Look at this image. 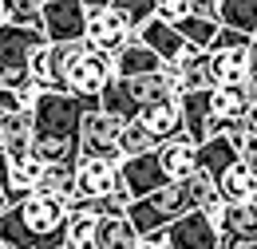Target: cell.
<instances>
[{
	"label": "cell",
	"instance_id": "17",
	"mask_svg": "<svg viewBox=\"0 0 257 249\" xmlns=\"http://www.w3.org/2000/svg\"><path fill=\"white\" fill-rule=\"evenodd\" d=\"M139 40H143V44H151V48L162 56V63H174L186 48H190V40L174 28L170 20H162V16H151V20L139 28Z\"/></svg>",
	"mask_w": 257,
	"mask_h": 249
},
{
	"label": "cell",
	"instance_id": "11",
	"mask_svg": "<svg viewBox=\"0 0 257 249\" xmlns=\"http://www.w3.org/2000/svg\"><path fill=\"white\" fill-rule=\"evenodd\" d=\"M166 245L170 249H222L218 245V225L206 210H186L182 218L166 225Z\"/></svg>",
	"mask_w": 257,
	"mask_h": 249
},
{
	"label": "cell",
	"instance_id": "44",
	"mask_svg": "<svg viewBox=\"0 0 257 249\" xmlns=\"http://www.w3.org/2000/svg\"><path fill=\"white\" fill-rule=\"evenodd\" d=\"M186 8H190V0H186Z\"/></svg>",
	"mask_w": 257,
	"mask_h": 249
},
{
	"label": "cell",
	"instance_id": "6",
	"mask_svg": "<svg viewBox=\"0 0 257 249\" xmlns=\"http://www.w3.org/2000/svg\"><path fill=\"white\" fill-rule=\"evenodd\" d=\"M210 71L214 83H245L253 71V36L222 24L210 44Z\"/></svg>",
	"mask_w": 257,
	"mask_h": 249
},
{
	"label": "cell",
	"instance_id": "42",
	"mask_svg": "<svg viewBox=\"0 0 257 249\" xmlns=\"http://www.w3.org/2000/svg\"><path fill=\"white\" fill-rule=\"evenodd\" d=\"M249 202H253V206H257V190H253V198H249Z\"/></svg>",
	"mask_w": 257,
	"mask_h": 249
},
{
	"label": "cell",
	"instance_id": "1",
	"mask_svg": "<svg viewBox=\"0 0 257 249\" xmlns=\"http://www.w3.org/2000/svg\"><path fill=\"white\" fill-rule=\"evenodd\" d=\"M67 198L32 190L0 210V249H64L67 245Z\"/></svg>",
	"mask_w": 257,
	"mask_h": 249
},
{
	"label": "cell",
	"instance_id": "25",
	"mask_svg": "<svg viewBox=\"0 0 257 249\" xmlns=\"http://www.w3.org/2000/svg\"><path fill=\"white\" fill-rule=\"evenodd\" d=\"M233 158H241V151H237V143H233V139H225V135H210V139H202V143H198V166H202V170H210L214 178L222 174Z\"/></svg>",
	"mask_w": 257,
	"mask_h": 249
},
{
	"label": "cell",
	"instance_id": "5",
	"mask_svg": "<svg viewBox=\"0 0 257 249\" xmlns=\"http://www.w3.org/2000/svg\"><path fill=\"white\" fill-rule=\"evenodd\" d=\"M40 44H48L44 28H28V24H0V87H24L32 79L28 60Z\"/></svg>",
	"mask_w": 257,
	"mask_h": 249
},
{
	"label": "cell",
	"instance_id": "22",
	"mask_svg": "<svg viewBox=\"0 0 257 249\" xmlns=\"http://www.w3.org/2000/svg\"><path fill=\"white\" fill-rule=\"evenodd\" d=\"M135 119H143V123L151 127V135L155 139H170V135H178V131H186V123H182V103H178V95H166V99H159V103H151L147 111H139Z\"/></svg>",
	"mask_w": 257,
	"mask_h": 249
},
{
	"label": "cell",
	"instance_id": "23",
	"mask_svg": "<svg viewBox=\"0 0 257 249\" xmlns=\"http://www.w3.org/2000/svg\"><path fill=\"white\" fill-rule=\"evenodd\" d=\"M178 103H182V123H186V135L190 139H210V119H214V111H210V87H202V91H182L178 95Z\"/></svg>",
	"mask_w": 257,
	"mask_h": 249
},
{
	"label": "cell",
	"instance_id": "13",
	"mask_svg": "<svg viewBox=\"0 0 257 249\" xmlns=\"http://www.w3.org/2000/svg\"><path fill=\"white\" fill-rule=\"evenodd\" d=\"M135 28L127 24V16L115 8V4H103V8H87V44L91 48H103V52H115L123 48Z\"/></svg>",
	"mask_w": 257,
	"mask_h": 249
},
{
	"label": "cell",
	"instance_id": "21",
	"mask_svg": "<svg viewBox=\"0 0 257 249\" xmlns=\"http://www.w3.org/2000/svg\"><path fill=\"white\" fill-rule=\"evenodd\" d=\"M91 249H139V229L127 214H99Z\"/></svg>",
	"mask_w": 257,
	"mask_h": 249
},
{
	"label": "cell",
	"instance_id": "27",
	"mask_svg": "<svg viewBox=\"0 0 257 249\" xmlns=\"http://www.w3.org/2000/svg\"><path fill=\"white\" fill-rule=\"evenodd\" d=\"M210 111L214 115H245L249 111V99L241 83H214L210 87Z\"/></svg>",
	"mask_w": 257,
	"mask_h": 249
},
{
	"label": "cell",
	"instance_id": "41",
	"mask_svg": "<svg viewBox=\"0 0 257 249\" xmlns=\"http://www.w3.org/2000/svg\"><path fill=\"white\" fill-rule=\"evenodd\" d=\"M249 115H253V127H257V107H249Z\"/></svg>",
	"mask_w": 257,
	"mask_h": 249
},
{
	"label": "cell",
	"instance_id": "32",
	"mask_svg": "<svg viewBox=\"0 0 257 249\" xmlns=\"http://www.w3.org/2000/svg\"><path fill=\"white\" fill-rule=\"evenodd\" d=\"M44 4H48V0H4V16H8L12 24L40 28V20H44Z\"/></svg>",
	"mask_w": 257,
	"mask_h": 249
},
{
	"label": "cell",
	"instance_id": "30",
	"mask_svg": "<svg viewBox=\"0 0 257 249\" xmlns=\"http://www.w3.org/2000/svg\"><path fill=\"white\" fill-rule=\"evenodd\" d=\"M95 225H99L95 210H71V214H67V245L64 249H91Z\"/></svg>",
	"mask_w": 257,
	"mask_h": 249
},
{
	"label": "cell",
	"instance_id": "31",
	"mask_svg": "<svg viewBox=\"0 0 257 249\" xmlns=\"http://www.w3.org/2000/svg\"><path fill=\"white\" fill-rule=\"evenodd\" d=\"M36 190L71 198L75 194V162H44V174H40V186Z\"/></svg>",
	"mask_w": 257,
	"mask_h": 249
},
{
	"label": "cell",
	"instance_id": "28",
	"mask_svg": "<svg viewBox=\"0 0 257 249\" xmlns=\"http://www.w3.org/2000/svg\"><path fill=\"white\" fill-rule=\"evenodd\" d=\"M174 28L182 32V36L190 40L194 48H210L222 24H218V20H210V16H198V12H190V8H186V12H182V16L174 20Z\"/></svg>",
	"mask_w": 257,
	"mask_h": 249
},
{
	"label": "cell",
	"instance_id": "12",
	"mask_svg": "<svg viewBox=\"0 0 257 249\" xmlns=\"http://www.w3.org/2000/svg\"><path fill=\"white\" fill-rule=\"evenodd\" d=\"M119 186V158L107 155H79L75 158V194L103 198Z\"/></svg>",
	"mask_w": 257,
	"mask_h": 249
},
{
	"label": "cell",
	"instance_id": "37",
	"mask_svg": "<svg viewBox=\"0 0 257 249\" xmlns=\"http://www.w3.org/2000/svg\"><path fill=\"white\" fill-rule=\"evenodd\" d=\"M87 8H103V4H111V0H83Z\"/></svg>",
	"mask_w": 257,
	"mask_h": 249
},
{
	"label": "cell",
	"instance_id": "40",
	"mask_svg": "<svg viewBox=\"0 0 257 249\" xmlns=\"http://www.w3.org/2000/svg\"><path fill=\"white\" fill-rule=\"evenodd\" d=\"M4 206H8V198H4V190H0V210H4Z\"/></svg>",
	"mask_w": 257,
	"mask_h": 249
},
{
	"label": "cell",
	"instance_id": "35",
	"mask_svg": "<svg viewBox=\"0 0 257 249\" xmlns=\"http://www.w3.org/2000/svg\"><path fill=\"white\" fill-rule=\"evenodd\" d=\"M190 12H198V16H210V20H218V0H190Z\"/></svg>",
	"mask_w": 257,
	"mask_h": 249
},
{
	"label": "cell",
	"instance_id": "2",
	"mask_svg": "<svg viewBox=\"0 0 257 249\" xmlns=\"http://www.w3.org/2000/svg\"><path fill=\"white\" fill-rule=\"evenodd\" d=\"M87 107L99 103H87L71 91H40L32 107V155H40L44 162H75Z\"/></svg>",
	"mask_w": 257,
	"mask_h": 249
},
{
	"label": "cell",
	"instance_id": "10",
	"mask_svg": "<svg viewBox=\"0 0 257 249\" xmlns=\"http://www.w3.org/2000/svg\"><path fill=\"white\" fill-rule=\"evenodd\" d=\"M40 28H44V36H48L52 44L87 40V4H83V0H48Z\"/></svg>",
	"mask_w": 257,
	"mask_h": 249
},
{
	"label": "cell",
	"instance_id": "7",
	"mask_svg": "<svg viewBox=\"0 0 257 249\" xmlns=\"http://www.w3.org/2000/svg\"><path fill=\"white\" fill-rule=\"evenodd\" d=\"M115 75V60H111V52H103V48H83L75 63H71V71H67V91L79 95V99H87V103H99V95L107 87V79Z\"/></svg>",
	"mask_w": 257,
	"mask_h": 249
},
{
	"label": "cell",
	"instance_id": "36",
	"mask_svg": "<svg viewBox=\"0 0 257 249\" xmlns=\"http://www.w3.org/2000/svg\"><path fill=\"white\" fill-rule=\"evenodd\" d=\"M241 87H245V99H249V107H257V71H249V79H245Z\"/></svg>",
	"mask_w": 257,
	"mask_h": 249
},
{
	"label": "cell",
	"instance_id": "15",
	"mask_svg": "<svg viewBox=\"0 0 257 249\" xmlns=\"http://www.w3.org/2000/svg\"><path fill=\"white\" fill-rule=\"evenodd\" d=\"M166 75L174 79V91H202V87H214V71H210V48H186L174 63H162Z\"/></svg>",
	"mask_w": 257,
	"mask_h": 249
},
{
	"label": "cell",
	"instance_id": "26",
	"mask_svg": "<svg viewBox=\"0 0 257 249\" xmlns=\"http://www.w3.org/2000/svg\"><path fill=\"white\" fill-rule=\"evenodd\" d=\"M218 24L237 32H257V0H218Z\"/></svg>",
	"mask_w": 257,
	"mask_h": 249
},
{
	"label": "cell",
	"instance_id": "3",
	"mask_svg": "<svg viewBox=\"0 0 257 249\" xmlns=\"http://www.w3.org/2000/svg\"><path fill=\"white\" fill-rule=\"evenodd\" d=\"M166 95H178L174 91V79L166 75V67L143 71V75H111L103 95H99V107L115 111L119 119H135L139 111H147L151 103H159Z\"/></svg>",
	"mask_w": 257,
	"mask_h": 249
},
{
	"label": "cell",
	"instance_id": "43",
	"mask_svg": "<svg viewBox=\"0 0 257 249\" xmlns=\"http://www.w3.org/2000/svg\"><path fill=\"white\" fill-rule=\"evenodd\" d=\"M253 170H257V158H253Z\"/></svg>",
	"mask_w": 257,
	"mask_h": 249
},
{
	"label": "cell",
	"instance_id": "38",
	"mask_svg": "<svg viewBox=\"0 0 257 249\" xmlns=\"http://www.w3.org/2000/svg\"><path fill=\"white\" fill-rule=\"evenodd\" d=\"M253 71H257V32H253Z\"/></svg>",
	"mask_w": 257,
	"mask_h": 249
},
{
	"label": "cell",
	"instance_id": "20",
	"mask_svg": "<svg viewBox=\"0 0 257 249\" xmlns=\"http://www.w3.org/2000/svg\"><path fill=\"white\" fill-rule=\"evenodd\" d=\"M0 151L8 158L32 151V111H0Z\"/></svg>",
	"mask_w": 257,
	"mask_h": 249
},
{
	"label": "cell",
	"instance_id": "9",
	"mask_svg": "<svg viewBox=\"0 0 257 249\" xmlns=\"http://www.w3.org/2000/svg\"><path fill=\"white\" fill-rule=\"evenodd\" d=\"M214 225H218V245L222 249H257V206L249 198H237V202L225 198Z\"/></svg>",
	"mask_w": 257,
	"mask_h": 249
},
{
	"label": "cell",
	"instance_id": "18",
	"mask_svg": "<svg viewBox=\"0 0 257 249\" xmlns=\"http://www.w3.org/2000/svg\"><path fill=\"white\" fill-rule=\"evenodd\" d=\"M40 174H44V158L40 155H20V158H8V174H4V198L8 202H16V198H24V194H32L40 186Z\"/></svg>",
	"mask_w": 257,
	"mask_h": 249
},
{
	"label": "cell",
	"instance_id": "4",
	"mask_svg": "<svg viewBox=\"0 0 257 249\" xmlns=\"http://www.w3.org/2000/svg\"><path fill=\"white\" fill-rule=\"evenodd\" d=\"M186 210H194L190 182H186V178H170L166 186L135 198L127 206V218L135 221V229H139V237H143V233H151V229H162V225H170L174 218H182Z\"/></svg>",
	"mask_w": 257,
	"mask_h": 249
},
{
	"label": "cell",
	"instance_id": "19",
	"mask_svg": "<svg viewBox=\"0 0 257 249\" xmlns=\"http://www.w3.org/2000/svg\"><path fill=\"white\" fill-rule=\"evenodd\" d=\"M111 60H115V75H143V71H159L162 67V56L151 48V44L139 40V32L131 36L123 48L111 52Z\"/></svg>",
	"mask_w": 257,
	"mask_h": 249
},
{
	"label": "cell",
	"instance_id": "33",
	"mask_svg": "<svg viewBox=\"0 0 257 249\" xmlns=\"http://www.w3.org/2000/svg\"><path fill=\"white\" fill-rule=\"evenodd\" d=\"M111 4H115V8L127 16L131 28L139 32L143 24H147V20H151V16H155V4H159V0H111Z\"/></svg>",
	"mask_w": 257,
	"mask_h": 249
},
{
	"label": "cell",
	"instance_id": "29",
	"mask_svg": "<svg viewBox=\"0 0 257 249\" xmlns=\"http://www.w3.org/2000/svg\"><path fill=\"white\" fill-rule=\"evenodd\" d=\"M155 147H159V139L151 135V127L143 123V119H127V123H123V131H119V155L123 158L155 151Z\"/></svg>",
	"mask_w": 257,
	"mask_h": 249
},
{
	"label": "cell",
	"instance_id": "24",
	"mask_svg": "<svg viewBox=\"0 0 257 249\" xmlns=\"http://www.w3.org/2000/svg\"><path fill=\"white\" fill-rule=\"evenodd\" d=\"M218 190H222V198H229V202H237V198H253V190H257V170H253V162L233 158L222 174H218Z\"/></svg>",
	"mask_w": 257,
	"mask_h": 249
},
{
	"label": "cell",
	"instance_id": "34",
	"mask_svg": "<svg viewBox=\"0 0 257 249\" xmlns=\"http://www.w3.org/2000/svg\"><path fill=\"white\" fill-rule=\"evenodd\" d=\"M0 111H28L16 87H0Z\"/></svg>",
	"mask_w": 257,
	"mask_h": 249
},
{
	"label": "cell",
	"instance_id": "14",
	"mask_svg": "<svg viewBox=\"0 0 257 249\" xmlns=\"http://www.w3.org/2000/svg\"><path fill=\"white\" fill-rule=\"evenodd\" d=\"M119 182H123L135 198H143V194H151V190L166 186L170 178H166V170H162V162H159V147L123 158V162H119Z\"/></svg>",
	"mask_w": 257,
	"mask_h": 249
},
{
	"label": "cell",
	"instance_id": "39",
	"mask_svg": "<svg viewBox=\"0 0 257 249\" xmlns=\"http://www.w3.org/2000/svg\"><path fill=\"white\" fill-rule=\"evenodd\" d=\"M4 20H8V16H4V0H0V24H4Z\"/></svg>",
	"mask_w": 257,
	"mask_h": 249
},
{
	"label": "cell",
	"instance_id": "16",
	"mask_svg": "<svg viewBox=\"0 0 257 249\" xmlns=\"http://www.w3.org/2000/svg\"><path fill=\"white\" fill-rule=\"evenodd\" d=\"M159 162L166 170V178H186L198 170V139H190L186 131L170 135L159 143Z\"/></svg>",
	"mask_w": 257,
	"mask_h": 249
},
{
	"label": "cell",
	"instance_id": "8",
	"mask_svg": "<svg viewBox=\"0 0 257 249\" xmlns=\"http://www.w3.org/2000/svg\"><path fill=\"white\" fill-rule=\"evenodd\" d=\"M127 119H119L115 111L107 107H87L83 111V127H79V155H107V158H119V131H123Z\"/></svg>",
	"mask_w": 257,
	"mask_h": 249
}]
</instances>
